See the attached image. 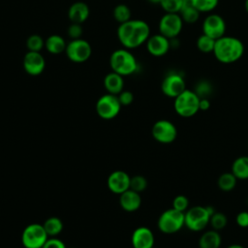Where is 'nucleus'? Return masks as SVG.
Listing matches in <instances>:
<instances>
[{
    "instance_id": "nucleus-7",
    "label": "nucleus",
    "mask_w": 248,
    "mask_h": 248,
    "mask_svg": "<svg viewBox=\"0 0 248 248\" xmlns=\"http://www.w3.org/2000/svg\"><path fill=\"white\" fill-rule=\"evenodd\" d=\"M49 236L43 224L27 225L21 233V242L25 248H42Z\"/></svg>"
},
{
    "instance_id": "nucleus-1",
    "label": "nucleus",
    "mask_w": 248,
    "mask_h": 248,
    "mask_svg": "<svg viewBox=\"0 0 248 248\" xmlns=\"http://www.w3.org/2000/svg\"><path fill=\"white\" fill-rule=\"evenodd\" d=\"M116 34L123 47L133 49L146 43L150 37V27L144 20L131 18L119 24Z\"/></svg>"
},
{
    "instance_id": "nucleus-3",
    "label": "nucleus",
    "mask_w": 248,
    "mask_h": 248,
    "mask_svg": "<svg viewBox=\"0 0 248 248\" xmlns=\"http://www.w3.org/2000/svg\"><path fill=\"white\" fill-rule=\"evenodd\" d=\"M109 66L111 71L122 77L135 74L139 69V64L135 55L128 48L115 49L109 56Z\"/></svg>"
},
{
    "instance_id": "nucleus-2",
    "label": "nucleus",
    "mask_w": 248,
    "mask_h": 248,
    "mask_svg": "<svg viewBox=\"0 0 248 248\" xmlns=\"http://www.w3.org/2000/svg\"><path fill=\"white\" fill-rule=\"evenodd\" d=\"M212 53L219 62L232 64L242 57L244 46L238 38L225 35L216 40Z\"/></svg>"
},
{
    "instance_id": "nucleus-12",
    "label": "nucleus",
    "mask_w": 248,
    "mask_h": 248,
    "mask_svg": "<svg viewBox=\"0 0 248 248\" xmlns=\"http://www.w3.org/2000/svg\"><path fill=\"white\" fill-rule=\"evenodd\" d=\"M186 89V82L184 78L175 72L169 73L161 83V90L163 94L170 98H175Z\"/></svg>"
},
{
    "instance_id": "nucleus-4",
    "label": "nucleus",
    "mask_w": 248,
    "mask_h": 248,
    "mask_svg": "<svg viewBox=\"0 0 248 248\" xmlns=\"http://www.w3.org/2000/svg\"><path fill=\"white\" fill-rule=\"evenodd\" d=\"M215 210L211 206L195 205L185 212V227L191 232H202L208 225L211 214Z\"/></svg>"
},
{
    "instance_id": "nucleus-22",
    "label": "nucleus",
    "mask_w": 248,
    "mask_h": 248,
    "mask_svg": "<svg viewBox=\"0 0 248 248\" xmlns=\"http://www.w3.org/2000/svg\"><path fill=\"white\" fill-rule=\"evenodd\" d=\"M67 43L65 39L57 34H52L45 40V48L51 54H60L65 52Z\"/></svg>"
},
{
    "instance_id": "nucleus-28",
    "label": "nucleus",
    "mask_w": 248,
    "mask_h": 248,
    "mask_svg": "<svg viewBox=\"0 0 248 248\" xmlns=\"http://www.w3.org/2000/svg\"><path fill=\"white\" fill-rule=\"evenodd\" d=\"M227 224H228V218L223 212L214 211L211 214L210 220H209V225L212 230L220 232L221 230L225 229Z\"/></svg>"
},
{
    "instance_id": "nucleus-40",
    "label": "nucleus",
    "mask_w": 248,
    "mask_h": 248,
    "mask_svg": "<svg viewBox=\"0 0 248 248\" xmlns=\"http://www.w3.org/2000/svg\"><path fill=\"white\" fill-rule=\"evenodd\" d=\"M210 108V101L208 98H201L200 100V110L205 111Z\"/></svg>"
},
{
    "instance_id": "nucleus-18",
    "label": "nucleus",
    "mask_w": 248,
    "mask_h": 248,
    "mask_svg": "<svg viewBox=\"0 0 248 248\" xmlns=\"http://www.w3.org/2000/svg\"><path fill=\"white\" fill-rule=\"evenodd\" d=\"M119 204L123 210L134 212L141 205L140 194L132 189H128L119 195Z\"/></svg>"
},
{
    "instance_id": "nucleus-36",
    "label": "nucleus",
    "mask_w": 248,
    "mask_h": 248,
    "mask_svg": "<svg viewBox=\"0 0 248 248\" xmlns=\"http://www.w3.org/2000/svg\"><path fill=\"white\" fill-rule=\"evenodd\" d=\"M68 36L74 40V39H79L81 38V35H82V32H83V29H82V26L81 24L79 23H71L70 26L68 27Z\"/></svg>"
},
{
    "instance_id": "nucleus-24",
    "label": "nucleus",
    "mask_w": 248,
    "mask_h": 248,
    "mask_svg": "<svg viewBox=\"0 0 248 248\" xmlns=\"http://www.w3.org/2000/svg\"><path fill=\"white\" fill-rule=\"evenodd\" d=\"M200 12L192 5L190 0H183L182 8L179 12L180 16L186 23H195L200 17Z\"/></svg>"
},
{
    "instance_id": "nucleus-27",
    "label": "nucleus",
    "mask_w": 248,
    "mask_h": 248,
    "mask_svg": "<svg viewBox=\"0 0 248 248\" xmlns=\"http://www.w3.org/2000/svg\"><path fill=\"white\" fill-rule=\"evenodd\" d=\"M112 16H113L114 19L120 24V23H124V22L130 20L132 13H131L130 8L126 4L121 3L114 7Z\"/></svg>"
},
{
    "instance_id": "nucleus-35",
    "label": "nucleus",
    "mask_w": 248,
    "mask_h": 248,
    "mask_svg": "<svg viewBox=\"0 0 248 248\" xmlns=\"http://www.w3.org/2000/svg\"><path fill=\"white\" fill-rule=\"evenodd\" d=\"M194 91L197 93V95L200 98H208V96L212 92V86H211V84L208 81L201 80L197 84L196 89Z\"/></svg>"
},
{
    "instance_id": "nucleus-15",
    "label": "nucleus",
    "mask_w": 248,
    "mask_h": 248,
    "mask_svg": "<svg viewBox=\"0 0 248 248\" xmlns=\"http://www.w3.org/2000/svg\"><path fill=\"white\" fill-rule=\"evenodd\" d=\"M146 49L152 56L161 57L166 55L170 48V40L162 34L150 35L146 41Z\"/></svg>"
},
{
    "instance_id": "nucleus-10",
    "label": "nucleus",
    "mask_w": 248,
    "mask_h": 248,
    "mask_svg": "<svg viewBox=\"0 0 248 248\" xmlns=\"http://www.w3.org/2000/svg\"><path fill=\"white\" fill-rule=\"evenodd\" d=\"M183 19L179 14L166 13L159 20V33L170 40L175 39L183 27Z\"/></svg>"
},
{
    "instance_id": "nucleus-21",
    "label": "nucleus",
    "mask_w": 248,
    "mask_h": 248,
    "mask_svg": "<svg viewBox=\"0 0 248 248\" xmlns=\"http://www.w3.org/2000/svg\"><path fill=\"white\" fill-rule=\"evenodd\" d=\"M222 238L218 231H205L199 238V248H220Z\"/></svg>"
},
{
    "instance_id": "nucleus-11",
    "label": "nucleus",
    "mask_w": 248,
    "mask_h": 248,
    "mask_svg": "<svg viewBox=\"0 0 248 248\" xmlns=\"http://www.w3.org/2000/svg\"><path fill=\"white\" fill-rule=\"evenodd\" d=\"M151 135L156 141L169 144L176 140L177 129L171 121L168 119H160L153 124Z\"/></svg>"
},
{
    "instance_id": "nucleus-19",
    "label": "nucleus",
    "mask_w": 248,
    "mask_h": 248,
    "mask_svg": "<svg viewBox=\"0 0 248 248\" xmlns=\"http://www.w3.org/2000/svg\"><path fill=\"white\" fill-rule=\"evenodd\" d=\"M90 15V9L84 2L78 1L73 3L68 10V17L73 23L82 24L87 20Z\"/></svg>"
},
{
    "instance_id": "nucleus-9",
    "label": "nucleus",
    "mask_w": 248,
    "mask_h": 248,
    "mask_svg": "<svg viewBox=\"0 0 248 248\" xmlns=\"http://www.w3.org/2000/svg\"><path fill=\"white\" fill-rule=\"evenodd\" d=\"M121 107L122 106L117 98V95L106 93L97 100L96 112L101 118L109 120L118 115Z\"/></svg>"
},
{
    "instance_id": "nucleus-44",
    "label": "nucleus",
    "mask_w": 248,
    "mask_h": 248,
    "mask_svg": "<svg viewBox=\"0 0 248 248\" xmlns=\"http://www.w3.org/2000/svg\"><path fill=\"white\" fill-rule=\"evenodd\" d=\"M153 248H154V247H153Z\"/></svg>"
},
{
    "instance_id": "nucleus-30",
    "label": "nucleus",
    "mask_w": 248,
    "mask_h": 248,
    "mask_svg": "<svg viewBox=\"0 0 248 248\" xmlns=\"http://www.w3.org/2000/svg\"><path fill=\"white\" fill-rule=\"evenodd\" d=\"M200 13H210L219 4V0H190Z\"/></svg>"
},
{
    "instance_id": "nucleus-17",
    "label": "nucleus",
    "mask_w": 248,
    "mask_h": 248,
    "mask_svg": "<svg viewBox=\"0 0 248 248\" xmlns=\"http://www.w3.org/2000/svg\"><path fill=\"white\" fill-rule=\"evenodd\" d=\"M131 243L133 248H153L155 237L148 227H138L132 233Z\"/></svg>"
},
{
    "instance_id": "nucleus-5",
    "label": "nucleus",
    "mask_w": 248,
    "mask_h": 248,
    "mask_svg": "<svg viewBox=\"0 0 248 248\" xmlns=\"http://www.w3.org/2000/svg\"><path fill=\"white\" fill-rule=\"evenodd\" d=\"M200 100L201 98L194 90L186 88L174 98V110L181 117H192L200 110Z\"/></svg>"
},
{
    "instance_id": "nucleus-20",
    "label": "nucleus",
    "mask_w": 248,
    "mask_h": 248,
    "mask_svg": "<svg viewBox=\"0 0 248 248\" xmlns=\"http://www.w3.org/2000/svg\"><path fill=\"white\" fill-rule=\"evenodd\" d=\"M104 87L108 93L118 95L124 90V78L121 75L111 71L104 78Z\"/></svg>"
},
{
    "instance_id": "nucleus-26",
    "label": "nucleus",
    "mask_w": 248,
    "mask_h": 248,
    "mask_svg": "<svg viewBox=\"0 0 248 248\" xmlns=\"http://www.w3.org/2000/svg\"><path fill=\"white\" fill-rule=\"evenodd\" d=\"M43 226L49 237L57 236L63 230V223H62L61 219L58 217H55V216H51V217L47 218L44 222Z\"/></svg>"
},
{
    "instance_id": "nucleus-34",
    "label": "nucleus",
    "mask_w": 248,
    "mask_h": 248,
    "mask_svg": "<svg viewBox=\"0 0 248 248\" xmlns=\"http://www.w3.org/2000/svg\"><path fill=\"white\" fill-rule=\"evenodd\" d=\"M172 208L185 213L189 208L188 198L184 195H177L172 201Z\"/></svg>"
},
{
    "instance_id": "nucleus-13",
    "label": "nucleus",
    "mask_w": 248,
    "mask_h": 248,
    "mask_svg": "<svg viewBox=\"0 0 248 248\" xmlns=\"http://www.w3.org/2000/svg\"><path fill=\"white\" fill-rule=\"evenodd\" d=\"M202 33L217 40L225 36L227 25L225 19L218 14H210L202 21Z\"/></svg>"
},
{
    "instance_id": "nucleus-6",
    "label": "nucleus",
    "mask_w": 248,
    "mask_h": 248,
    "mask_svg": "<svg viewBox=\"0 0 248 248\" xmlns=\"http://www.w3.org/2000/svg\"><path fill=\"white\" fill-rule=\"evenodd\" d=\"M157 226L160 232L164 233H175L185 226V213L172 207L169 208L161 213Z\"/></svg>"
},
{
    "instance_id": "nucleus-23",
    "label": "nucleus",
    "mask_w": 248,
    "mask_h": 248,
    "mask_svg": "<svg viewBox=\"0 0 248 248\" xmlns=\"http://www.w3.org/2000/svg\"><path fill=\"white\" fill-rule=\"evenodd\" d=\"M237 179H248V156H239L232 164L231 170Z\"/></svg>"
},
{
    "instance_id": "nucleus-38",
    "label": "nucleus",
    "mask_w": 248,
    "mask_h": 248,
    "mask_svg": "<svg viewBox=\"0 0 248 248\" xmlns=\"http://www.w3.org/2000/svg\"><path fill=\"white\" fill-rule=\"evenodd\" d=\"M42 248H66V244L56 236L48 237Z\"/></svg>"
},
{
    "instance_id": "nucleus-33",
    "label": "nucleus",
    "mask_w": 248,
    "mask_h": 248,
    "mask_svg": "<svg viewBox=\"0 0 248 248\" xmlns=\"http://www.w3.org/2000/svg\"><path fill=\"white\" fill-rule=\"evenodd\" d=\"M147 187V180L144 176L142 175H135V176H131V181H130V189L138 192V193H141L143 192Z\"/></svg>"
},
{
    "instance_id": "nucleus-29",
    "label": "nucleus",
    "mask_w": 248,
    "mask_h": 248,
    "mask_svg": "<svg viewBox=\"0 0 248 248\" xmlns=\"http://www.w3.org/2000/svg\"><path fill=\"white\" fill-rule=\"evenodd\" d=\"M215 42H216V40H214V39L210 38L209 36L202 33L201 36H199V38L197 40V47L200 51H202L203 53L213 52Z\"/></svg>"
},
{
    "instance_id": "nucleus-32",
    "label": "nucleus",
    "mask_w": 248,
    "mask_h": 248,
    "mask_svg": "<svg viewBox=\"0 0 248 248\" xmlns=\"http://www.w3.org/2000/svg\"><path fill=\"white\" fill-rule=\"evenodd\" d=\"M159 5L166 13L179 14L183 5V0H161Z\"/></svg>"
},
{
    "instance_id": "nucleus-25",
    "label": "nucleus",
    "mask_w": 248,
    "mask_h": 248,
    "mask_svg": "<svg viewBox=\"0 0 248 248\" xmlns=\"http://www.w3.org/2000/svg\"><path fill=\"white\" fill-rule=\"evenodd\" d=\"M237 178L232 171L223 172L219 175L217 179V185L219 189L223 192H231L232 191L237 183Z\"/></svg>"
},
{
    "instance_id": "nucleus-42",
    "label": "nucleus",
    "mask_w": 248,
    "mask_h": 248,
    "mask_svg": "<svg viewBox=\"0 0 248 248\" xmlns=\"http://www.w3.org/2000/svg\"><path fill=\"white\" fill-rule=\"evenodd\" d=\"M148 1L152 4H160V2H161V0H148Z\"/></svg>"
},
{
    "instance_id": "nucleus-39",
    "label": "nucleus",
    "mask_w": 248,
    "mask_h": 248,
    "mask_svg": "<svg viewBox=\"0 0 248 248\" xmlns=\"http://www.w3.org/2000/svg\"><path fill=\"white\" fill-rule=\"evenodd\" d=\"M235 222L238 227L248 228V211H240L235 217Z\"/></svg>"
},
{
    "instance_id": "nucleus-43",
    "label": "nucleus",
    "mask_w": 248,
    "mask_h": 248,
    "mask_svg": "<svg viewBox=\"0 0 248 248\" xmlns=\"http://www.w3.org/2000/svg\"><path fill=\"white\" fill-rule=\"evenodd\" d=\"M244 8H245V11H246L247 14H248V0H245V2H244Z\"/></svg>"
},
{
    "instance_id": "nucleus-16",
    "label": "nucleus",
    "mask_w": 248,
    "mask_h": 248,
    "mask_svg": "<svg viewBox=\"0 0 248 248\" xmlns=\"http://www.w3.org/2000/svg\"><path fill=\"white\" fill-rule=\"evenodd\" d=\"M131 176L124 170H114L108 177V188L110 192L120 195L130 189Z\"/></svg>"
},
{
    "instance_id": "nucleus-31",
    "label": "nucleus",
    "mask_w": 248,
    "mask_h": 248,
    "mask_svg": "<svg viewBox=\"0 0 248 248\" xmlns=\"http://www.w3.org/2000/svg\"><path fill=\"white\" fill-rule=\"evenodd\" d=\"M26 47L28 51L41 52V50L45 47V40L38 34L30 35L26 40Z\"/></svg>"
},
{
    "instance_id": "nucleus-37",
    "label": "nucleus",
    "mask_w": 248,
    "mask_h": 248,
    "mask_svg": "<svg viewBox=\"0 0 248 248\" xmlns=\"http://www.w3.org/2000/svg\"><path fill=\"white\" fill-rule=\"evenodd\" d=\"M117 98H118L121 106H129L134 101V94L129 90H122L117 95Z\"/></svg>"
},
{
    "instance_id": "nucleus-41",
    "label": "nucleus",
    "mask_w": 248,
    "mask_h": 248,
    "mask_svg": "<svg viewBox=\"0 0 248 248\" xmlns=\"http://www.w3.org/2000/svg\"><path fill=\"white\" fill-rule=\"evenodd\" d=\"M227 248H244L242 245H240V244H231V245H229Z\"/></svg>"
},
{
    "instance_id": "nucleus-8",
    "label": "nucleus",
    "mask_w": 248,
    "mask_h": 248,
    "mask_svg": "<svg viewBox=\"0 0 248 248\" xmlns=\"http://www.w3.org/2000/svg\"><path fill=\"white\" fill-rule=\"evenodd\" d=\"M65 53L67 58L74 63H83L92 54V47L89 42L84 39H74L67 43Z\"/></svg>"
},
{
    "instance_id": "nucleus-14",
    "label": "nucleus",
    "mask_w": 248,
    "mask_h": 248,
    "mask_svg": "<svg viewBox=\"0 0 248 248\" xmlns=\"http://www.w3.org/2000/svg\"><path fill=\"white\" fill-rule=\"evenodd\" d=\"M22 66L28 75L39 76L46 68V59L41 52L27 51L23 56Z\"/></svg>"
}]
</instances>
